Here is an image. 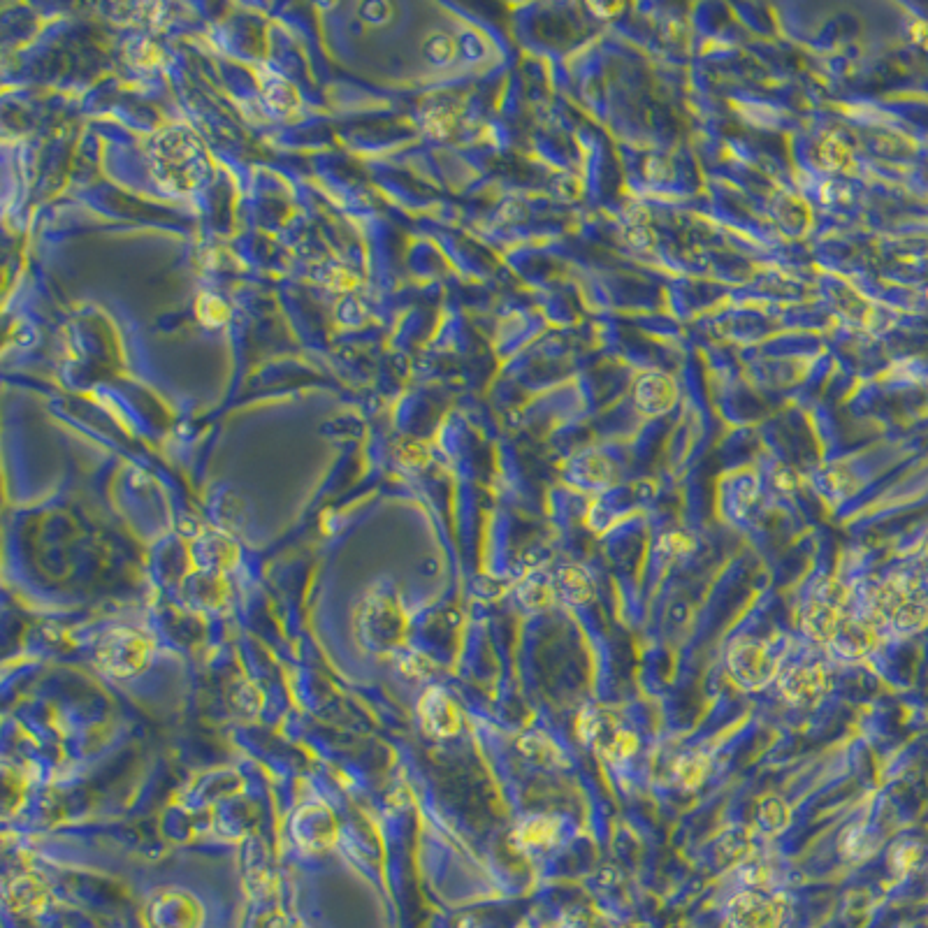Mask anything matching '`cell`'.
I'll list each match as a JSON object with an SVG mask.
<instances>
[{"label": "cell", "instance_id": "cell-1", "mask_svg": "<svg viewBox=\"0 0 928 928\" xmlns=\"http://www.w3.org/2000/svg\"><path fill=\"white\" fill-rule=\"evenodd\" d=\"M154 170L163 188L172 193L195 191L207 179V156L198 140L184 128H170L154 144Z\"/></svg>", "mask_w": 928, "mask_h": 928}, {"label": "cell", "instance_id": "cell-2", "mask_svg": "<svg viewBox=\"0 0 928 928\" xmlns=\"http://www.w3.org/2000/svg\"><path fill=\"white\" fill-rule=\"evenodd\" d=\"M198 314L202 318V323L221 325L228 318V307L219 300V297L202 295L200 304H198Z\"/></svg>", "mask_w": 928, "mask_h": 928}]
</instances>
